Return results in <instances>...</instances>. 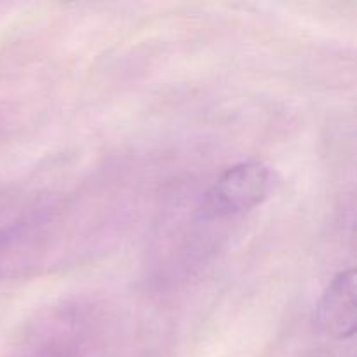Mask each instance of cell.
I'll return each mask as SVG.
<instances>
[{"label": "cell", "mask_w": 357, "mask_h": 357, "mask_svg": "<svg viewBox=\"0 0 357 357\" xmlns=\"http://www.w3.org/2000/svg\"><path fill=\"white\" fill-rule=\"evenodd\" d=\"M272 187V173L260 160H243L213 183L204 197V213L215 218L243 215L258 208Z\"/></svg>", "instance_id": "obj_1"}, {"label": "cell", "mask_w": 357, "mask_h": 357, "mask_svg": "<svg viewBox=\"0 0 357 357\" xmlns=\"http://www.w3.org/2000/svg\"><path fill=\"white\" fill-rule=\"evenodd\" d=\"M317 324L330 337L344 340L356 333V272H340L324 291L316 314Z\"/></svg>", "instance_id": "obj_2"}]
</instances>
